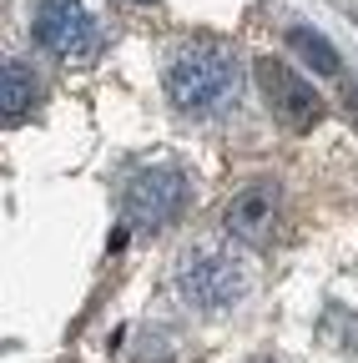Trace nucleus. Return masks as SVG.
I'll use <instances>...</instances> for the list:
<instances>
[{
    "instance_id": "obj_1",
    "label": "nucleus",
    "mask_w": 358,
    "mask_h": 363,
    "mask_svg": "<svg viewBox=\"0 0 358 363\" xmlns=\"http://www.w3.org/2000/svg\"><path fill=\"white\" fill-rule=\"evenodd\" d=\"M162 81H167V101L182 116H217L237 101L242 66L233 56V45L222 40H187L172 51Z\"/></svg>"
},
{
    "instance_id": "obj_2",
    "label": "nucleus",
    "mask_w": 358,
    "mask_h": 363,
    "mask_svg": "<svg viewBox=\"0 0 358 363\" xmlns=\"http://www.w3.org/2000/svg\"><path fill=\"white\" fill-rule=\"evenodd\" d=\"M172 288L187 308L197 313H228L233 303H242L247 293V262L228 247H212V242H197L177 257L172 267Z\"/></svg>"
},
{
    "instance_id": "obj_3",
    "label": "nucleus",
    "mask_w": 358,
    "mask_h": 363,
    "mask_svg": "<svg viewBox=\"0 0 358 363\" xmlns=\"http://www.w3.org/2000/svg\"><path fill=\"white\" fill-rule=\"evenodd\" d=\"M192 197V182L182 167H172V162H152L142 172H131L126 182V192H121V212L131 227H142V233H157V227H172L177 217H182Z\"/></svg>"
},
{
    "instance_id": "obj_4",
    "label": "nucleus",
    "mask_w": 358,
    "mask_h": 363,
    "mask_svg": "<svg viewBox=\"0 0 358 363\" xmlns=\"http://www.w3.org/2000/svg\"><path fill=\"white\" fill-rule=\"evenodd\" d=\"M30 35L61 61H91L101 51V26L86 0H40L30 16Z\"/></svg>"
},
{
    "instance_id": "obj_5",
    "label": "nucleus",
    "mask_w": 358,
    "mask_h": 363,
    "mask_svg": "<svg viewBox=\"0 0 358 363\" xmlns=\"http://www.w3.org/2000/svg\"><path fill=\"white\" fill-rule=\"evenodd\" d=\"M257 86H262V96H267V106H273V116L283 121V126H293V131H313L323 121V96L313 91L293 66H283V61H257Z\"/></svg>"
},
{
    "instance_id": "obj_6",
    "label": "nucleus",
    "mask_w": 358,
    "mask_h": 363,
    "mask_svg": "<svg viewBox=\"0 0 358 363\" xmlns=\"http://www.w3.org/2000/svg\"><path fill=\"white\" fill-rule=\"evenodd\" d=\"M273 217H278V187H267V182H252V187L233 192L228 212H222V222H228V233L237 242H262L273 233Z\"/></svg>"
},
{
    "instance_id": "obj_7",
    "label": "nucleus",
    "mask_w": 358,
    "mask_h": 363,
    "mask_svg": "<svg viewBox=\"0 0 358 363\" xmlns=\"http://www.w3.org/2000/svg\"><path fill=\"white\" fill-rule=\"evenodd\" d=\"M40 96V81L26 61L16 56H0V126H11V121H26L30 106Z\"/></svg>"
},
{
    "instance_id": "obj_8",
    "label": "nucleus",
    "mask_w": 358,
    "mask_h": 363,
    "mask_svg": "<svg viewBox=\"0 0 358 363\" xmlns=\"http://www.w3.org/2000/svg\"><path fill=\"white\" fill-rule=\"evenodd\" d=\"M288 40L298 45V56H303V61H313V66H318L323 76H338V51H333V45H328L318 30H308V26H293V30H288Z\"/></svg>"
},
{
    "instance_id": "obj_9",
    "label": "nucleus",
    "mask_w": 358,
    "mask_h": 363,
    "mask_svg": "<svg viewBox=\"0 0 358 363\" xmlns=\"http://www.w3.org/2000/svg\"><path fill=\"white\" fill-rule=\"evenodd\" d=\"M131 6H152V0H131Z\"/></svg>"
}]
</instances>
